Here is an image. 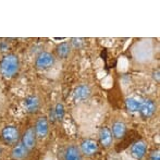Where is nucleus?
Here are the masks:
<instances>
[{
    "instance_id": "5",
    "label": "nucleus",
    "mask_w": 160,
    "mask_h": 160,
    "mask_svg": "<svg viewBox=\"0 0 160 160\" xmlns=\"http://www.w3.org/2000/svg\"><path fill=\"white\" fill-rule=\"evenodd\" d=\"M92 95V89L88 84L82 83L78 85L73 91V99L76 102H84L89 99Z\"/></svg>"
},
{
    "instance_id": "22",
    "label": "nucleus",
    "mask_w": 160,
    "mask_h": 160,
    "mask_svg": "<svg viewBox=\"0 0 160 160\" xmlns=\"http://www.w3.org/2000/svg\"><path fill=\"white\" fill-rule=\"evenodd\" d=\"M12 160H13V159H12Z\"/></svg>"
},
{
    "instance_id": "20",
    "label": "nucleus",
    "mask_w": 160,
    "mask_h": 160,
    "mask_svg": "<svg viewBox=\"0 0 160 160\" xmlns=\"http://www.w3.org/2000/svg\"><path fill=\"white\" fill-rule=\"evenodd\" d=\"M152 75H154V78H155V80H156L157 82H159V69H157L156 71H154Z\"/></svg>"
},
{
    "instance_id": "2",
    "label": "nucleus",
    "mask_w": 160,
    "mask_h": 160,
    "mask_svg": "<svg viewBox=\"0 0 160 160\" xmlns=\"http://www.w3.org/2000/svg\"><path fill=\"white\" fill-rule=\"evenodd\" d=\"M1 139L7 145H15L21 139L20 130L15 125H7L1 131Z\"/></svg>"
},
{
    "instance_id": "9",
    "label": "nucleus",
    "mask_w": 160,
    "mask_h": 160,
    "mask_svg": "<svg viewBox=\"0 0 160 160\" xmlns=\"http://www.w3.org/2000/svg\"><path fill=\"white\" fill-rule=\"evenodd\" d=\"M20 142H21L30 152L33 150L34 148L36 147V143H37V137H36L35 132H34V128H28L21 136Z\"/></svg>"
},
{
    "instance_id": "11",
    "label": "nucleus",
    "mask_w": 160,
    "mask_h": 160,
    "mask_svg": "<svg viewBox=\"0 0 160 160\" xmlns=\"http://www.w3.org/2000/svg\"><path fill=\"white\" fill-rule=\"evenodd\" d=\"M28 155H30V150L21 142L13 145L12 150H11V157H12L13 160H24L25 158H28Z\"/></svg>"
},
{
    "instance_id": "1",
    "label": "nucleus",
    "mask_w": 160,
    "mask_h": 160,
    "mask_svg": "<svg viewBox=\"0 0 160 160\" xmlns=\"http://www.w3.org/2000/svg\"><path fill=\"white\" fill-rule=\"evenodd\" d=\"M20 70V59L14 53H7L0 59V74L6 78H12Z\"/></svg>"
},
{
    "instance_id": "6",
    "label": "nucleus",
    "mask_w": 160,
    "mask_h": 160,
    "mask_svg": "<svg viewBox=\"0 0 160 160\" xmlns=\"http://www.w3.org/2000/svg\"><path fill=\"white\" fill-rule=\"evenodd\" d=\"M78 148H80L83 156L92 157L95 154H97V152L99 149V145H98V142L95 141V139L86 138L80 144Z\"/></svg>"
},
{
    "instance_id": "17",
    "label": "nucleus",
    "mask_w": 160,
    "mask_h": 160,
    "mask_svg": "<svg viewBox=\"0 0 160 160\" xmlns=\"http://www.w3.org/2000/svg\"><path fill=\"white\" fill-rule=\"evenodd\" d=\"M65 114V109L63 103L58 102L56 103L55 108L52 109V119L55 121H61L64 118Z\"/></svg>"
},
{
    "instance_id": "18",
    "label": "nucleus",
    "mask_w": 160,
    "mask_h": 160,
    "mask_svg": "<svg viewBox=\"0 0 160 160\" xmlns=\"http://www.w3.org/2000/svg\"><path fill=\"white\" fill-rule=\"evenodd\" d=\"M84 44H85L84 38H72L71 42H70L71 47L73 46L74 48H82V47L84 46Z\"/></svg>"
},
{
    "instance_id": "3",
    "label": "nucleus",
    "mask_w": 160,
    "mask_h": 160,
    "mask_svg": "<svg viewBox=\"0 0 160 160\" xmlns=\"http://www.w3.org/2000/svg\"><path fill=\"white\" fill-rule=\"evenodd\" d=\"M55 63H56L55 56L51 52H48V51L40 52L35 59V67L38 70H42V71L50 69L51 67L55 65Z\"/></svg>"
},
{
    "instance_id": "13",
    "label": "nucleus",
    "mask_w": 160,
    "mask_h": 160,
    "mask_svg": "<svg viewBox=\"0 0 160 160\" xmlns=\"http://www.w3.org/2000/svg\"><path fill=\"white\" fill-rule=\"evenodd\" d=\"M63 160H83V155L78 146L73 144L67 146L63 152Z\"/></svg>"
},
{
    "instance_id": "19",
    "label": "nucleus",
    "mask_w": 160,
    "mask_h": 160,
    "mask_svg": "<svg viewBox=\"0 0 160 160\" xmlns=\"http://www.w3.org/2000/svg\"><path fill=\"white\" fill-rule=\"evenodd\" d=\"M149 160H160V155H159V150H152V154L149 155Z\"/></svg>"
},
{
    "instance_id": "7",
    "label": "nucleus",
    "mask_w": 160,
    "mask_h": 160,
    "mask_svg": "<svg viewBox=\"0 0 160 160\" xmlns=\"http://www.w3.org/2000/svg\"><path fill=\"white\" fill-rule=\"evenodd\" d=\"M156 109H157V107H156L155 101L152 100V99L146 98V99H144V100H142L138 112L141 113L142 118L148 119L154 116L155 112H156Z\"/></svg>"
},
{
    "instance_id": "12",
    "label": "nucleus",
    "mask_w": 160,
    "mask_h": 160,
    "mask_svg": "<svg viewBox=\"0 0 160 160\" xmlns=\"http://www.w3.org/2000/svg\"><path fill=\"white\" fill-rule=\"evenodd\" d=\"M99 142L105 148H109L113 144V135L111 133V130L107 127H102L99 130Z\"/></svg>"
},
{
    "instance_id": "14",
    "label": "nucleus",
    "mask_w": 160,
    "mask_h": 160,
    "mask_svg": "<svg viewBox=\"0 0 160 160\" xmlns=\"http://www.w3.org/2000/svg\"><path fill=\"white\" fill-rule=\"evenodd\" d=\"M111 133L113 135V138L121 139L127 134V125L123 121H116L111 127Z\"/></svg>"
},
{
    "instance_id": "10",
    "label": "nucleus",
    "mask_w": 160,
    "mask_h": 160,
    "mask_svg": "<svg viewBox=\"0 0 160 160\" xmlns=\"http://www.w3.org/2000/svg\"><path fill=\"white\" fill-rule=\"evenodd\" d=\"M23 107L28 113H36L40 108V100L36 95L28 96L23 101Z\"/></svg>"
},
{
    "instance_id": "21",
    "label": "nucleus",
    "mask_w": 160,
    "mask_h": 160,
    "mask_svg": "<svg viewBox=\"0 0 160 160\" xmlns=\"http://www.w3.org/2000/svg\"><path fill=\"white\" fill-rule=\"evenodd\" d=\"M1 152H2V149L0 148V156H1Z\"/></svg>"
},
{
    "instance_id": "16",
    "label": "nucleus",
    "mask_w": 160,
    "mask_h": 160,
    "mask_svg": "<svg viewBox=\"0 0 160 160\" xmlns=\"http://www.w3.org/2000/svg\"><path fill=\"white\" fill-rule=\"evenodd\" d=\"M57 55L59 58L61 59H67L70 55H71V51H72V47L70 45V42H61L60 45L57 46Z\"/></svg>"
},
{
    "instance_id": "8",
    "label": "nucleus",
    "mask_w": 160,
    "mask_h": 160,
    "mask_svg": "<svg viewBox=\"0 0 160 160\" xmlns=\"http://www.w3.org/2000/svg\"><path fill=\"white\" fill-rule=\"evenodd\" d=\"M130 154L135 160H142L147 154V144L144 141H137L132 144L130 148Z\"/></svg>"
},
{
    "instance_id": "15",
    "label": "nucleus",
    "mask_w": 160,
    "mask_h": 160,
    "mask_svg": "<svg viewBox=\"0 0 160 160\" xmlns=\"http://www.w3.org/2000/svg\"><path fill=\"white\" fill-rule=\"evenodd\" d=\"M141 102L142 99L137 98V97H128V98L125 99V108L131 113H136V112L139 111Z\"/></svg>"
},
{
    "instance_id": "4",
    "label": "nucleus",
    "mask_w": 160,
    "mask_h": 160,
    "mask_svg": "<svg viewBox=\"0 0 160 160\" xmlns=\"http://www.w3.org/2000/svg\"><path fill=\"white\" fill-rule=\"evenodd\" d=\"M35 135L37 139H44L48 136L49 134V121L47 117L42 116L36 120L35 125L33 127Z\"/></svg>"
}]
</instances>
